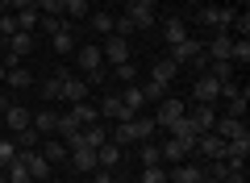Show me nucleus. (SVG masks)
<instances>
[{"instance_id": "13", "label": "nucleus", "mask_w": 250, "mask_h": 183, "mask_svg": "<svg viewBox=\"0 0 250 183\" xmlns=\"http://www.w3.org/2000/svg\"><path fill=\"white\" fill-rule=\"evenodd\" d=\"M246 154H250V133L225 142V163H229V166H246Z\"/></svg>"}, {"instance_id": "10", "label": "nucleus", "mask_w": 250, "mask_h": 183, "mask_svg": "<svg viewBox=\"0 0 250 183\" xmlns=\"http://www.w3.org/2000/svg\"><path fill=\"white\" fill-rule=\"evenodd\" d=\"M21 158H25V166H29V179H50V158L42 154V150H21Z\"/></svg>"}, {"instance_id": "20", "label": "nucleus", "mask_w": 250, "mask_h": 183, "mask_svg": "<svg viewBox=\"0 0 250 183\" xmlns=\"http://www.w3.org/2000/svg\"><path fill=\"white\" fill-rule=\"evenodd\" d=\"M159 154H163V163H184V158H188V146H184L179 138H167V142L159 146Z\"/></svg>"}, {"instance_id": "27", "label": "nucleus", "mask_w": 250, "mask_h": 183, "mask_svg": "<svg viewBox=\"0 0 250 183\" xmlns=\"http://www.w3.org/2000/svg\"><path fill=\"white\" fill-rule=\"evenodd\" d=\"M104 142H108V129H104V125H83V146H88V150H100Z\"/></svg>"}, {"instance_id": "49", "label": "nucleus", "mask_w": 250, "mask_h": 183, "mask_svg": "<svg viewBox=\"0 0 250 183\" xmlns=\"http://www.w3.org/2000/svg\"><path fill=\"white\" fill-rule=\"evenodd\" d=\"M233 29H238V38H250V13H238V21H233Z\"/></svg>"}, {"instance_id": "52", "label": "nucleus", "mask_w": 250, "mask_h": 183, "mask_svg": "<svg viewBox=\"0 0 250 183\" xmlns=\"http://www.w3.org/2000/svg\"><path fill=\"white\" fill-rule=\"evenodd\" d=\"M9 104H13V100H9V96H4V92H0V117L9 113Z\"/></svg>"}, {"instance_id": "8", "label": "nucleus", "mask_w": 250, "mask_h": 183, "mask_svg": "<svg viewBox=\"0 0 250 183\" xmlns=\"http://www.w3.org/2000/svg\"><path fill=\"white\" fill-rule=\"evenodd\" d=\"M100 54H104L108 62H129V38H121V34H108V42L100 46Z\"/></svg>"}, {"instance_id": "46", "label": "nucleus", "mask_w": 250, "mask_h": 183, "mask_svg": "<svg viewBox=\"0 0 250 183\" xmlns=\"http://www.w3.org/2000/svg\"><path fill=\"white\" fill-rule=\"evenodd\" d=\"M142 183H167V171L163 166H142Z\"/></svg>"}, {"instance_id": "25", "label": "nucleus", "mask_w": 250, "mask_h": 183, "mask_svg": "<svg viewBox=\"0 0 250 183\" xmlns=\"http://www.w3.org/2000/svg\"><path fill=\"white\" fill-rule=\"evenodd\" d=\"M88 13H92L88 0H62V17L67 21H88Z\"/></svg>"}, {"instance_id": "55", "label": "nucleus", "mask_w": 250, "mask_h": 183, "mask_svg": "<svg viewBox=\"0 0 250 183\" xmlns=\"http://www.w3.org/2000/svg\"><path fill=\"white\" fill-rule=\"evenodd\" d=\"M0 9H9V0H0Z\"/></svg>"}, {"instance_id": "28", "label": "nucleus", "mask_w": 250, "mask_h": 183, "mask_svg": "<svg viewBox=\"0 0 250 183\" xmlns=\"http://www.w3.org/2000/svg\"><path fill=\"white\" fill-rule=\"evenodd\" d=\"M50 46H54V54H75V34L59 29V34H50Z\"/></svg>"}, {"instance_id": "37", "label": "nucleus", "mask_w": 250, "mask_h": 183, "mask_svg": "<svg viewBox=\"0 0 250 183\" xmlns=\"http://www.w3.org/2000/svg\"><path fill=\"white\" fill-rule=\"evenodd\" d=\"M17 150H38V129H34V125L17 129Z\"/></svg>"}, {"instance_id": "57", "label": "nucleus", "mask_w": 250, "mask_h": 183, "mask_svg": "<svg viewBox=\"0 0 250 183\" xmlns=\"http://www.w3.org/2000/svg\"><path fill=\"white\" fill-rule=\"evenodd\" d=\"M0 183H4V166H0Z\"/></svg>"}, {"instance_id": "40", "label": "nucleus", "mask_w": 250, "mask_h": 183, "mask_svg": "<svg viewBox=\"0 0 250 183\" xmlns=\"http://www.w3.org/2000/svg\"><path fill=\"white\" fill-rule=\"evenodd\" d=\"M42 100H62V79H59V75L42 83Z\"/></svg>"}, {"instance_id": "14", "label": "nucleus", "mask_w": 250, "mask_h": 183, "mask_svg": "<svg viewBox=\"0 0 250 183\" xmlns=\"http://www.w3.org/2000/svg\"><path fill=\"white\" fill-rule=\"evenodd\" d=\"M59 79H62V100H71V104L88 100V83H83V79H75L71 71H59Z\"/></svg>"}, {"instance_id": "21", "label": "nucleus", "mask_w": 250, "mask_h": 183, "mask_svg": "<svg viewBox=\"0 0 250 183\" xmlns=\"http://www.w3.org/2000/svg\"><path fill=\"white\" fill-rule=\"evenodd\" d=\"M29 121H34V113H29V108H21V104H9V113H4V125H9L13 133H17V129H25Z\"/></svg>"}, {"instance_id": "18", "label": "nucleus", "mask_w": 250, "mask_h": 183, "mask_svg": "<svg viewBox=\"0 0 250 183\" xmlns=\"http://www.w3.org/2000/svg\"><path fill=\"white\" fill-rule=\"evenodd\" d=\"M192 92H196V100H200V104H213V100H221V83H217V79L208 75V71L196 79V87H192Z\"/></svg>"}, {"instance_id": "19", "label": "nucleus", "mask_w": 250, "mask_h": 183, "mask_svg": "<svg viewBox=\"0 0 250 183\" xmlns=\"http://www.w3.org/2000/svg\"><path fill=\"white\" fill-rule=\"evenodd\" d=\"M121 146H117V142H104V146L96 150V166H104V171H113V166H121Z\"/></svg>"}, {"instance_id": "6", "label": "nucleus", "mask_w": 250, "mask_h": 183, "mask_svg": "<svg viewBox=\"0 0 250 183\" xmlns=\"http://www.w3.org/2000/svg\"><path fill=\"white\" fill-rule=\"evenodd\" d=\"M125 17L134 21L138 29H150V25H154V0H129Z\"/></svg>"}, {"instance_id": "5", "label": "nucleus", "mask_w": 250, "mask_h": 183, "mask_svg": "<svg viewBox=\"0 0 250 183\" xmlns=\"http://www.w3.org/2000/svg\"><path fill=\"white\" fill-rule=\"evenodd\" d=\"M192 154H200L205 163H213V158H225V142L217 138L213 129H208V133H200V138H196V150H192Z\"/></svg>"}, {"instance_id": "53", "label": "nucleus", "mask_w": 250, "mask_h": 183, "mask_svg": "<svg viewBox=\"0 0 250 183\" xmlns=\"http://www.w3.org/2000/svg\"><path fill=\"white\" fill-rule=\"evenodd\" d=\"M0 54H4V34H0Z\"/></svg>"}, {"instance_id": "45", "label": "nucleus", "mask_w": 250, "mask_h": 183, "mask_svg": "<svg viewBox=\"0 0 250 183\" xmlns=\"http://www.w3.org/2000/svg\"><path fill=\"white\" fill-rule=\"evenodd\" d=\"M225 117H246V104H250V96H238V100H225Z\"/></svg>"}, {"instance_id": "29", "label": "nucleus", "mask_w": 250, "mask_h": 183, "mask_svg": "<svg viewBox=\"0 0 250 183\" xmlns=\"http://www.w3.org/2000/svg\"><path fill=\"white\" fill-rule=\"evenodd\" d=\"M188 117L196 121V129H200V133H208V129L217 125V113H213V104H200L196 113H188Z\"/></svg>"}, {"instance_id": "34", "label": "nucleus", "mask_w": 250, "mask_h": 183, "mask_svg": "<svg viewBox=\"0 0 250 183\" xmlns=\"http://www.w3.org/2000/svg\"><path fill=\"white\" fill-rule=\"evenodd\" d=\"M88 25L96 29L100 38H108V34H113V17H108V13H88Z\"/></svg>"}, {"instance_id": "48", "label": "nucleus", "mask_w": 250, "mask_h": 183, "mask_svg": "<svg viewBox=\"0 0 250 183\" xmlns=\"http://www.w3.org/2000/svg\"><path fill=\"white\" fill-rule=\"evenodd\" d=\"M113 34L129 38V34H138V25H134V21H129V17H117V21H113Z\"/></svg>"}, {"instance_id": "15", "label": "nucleus", "mask_w": 250, "mask_h": 183, "mask_svg": "<svg viewBox=\"0 0 250 183\" xmlns=\"http://www.w3.org/2000/svg\"><path fill=\"white\" fill-rule=\"evenodd\" d=\"M96 113H100V117H108V121H117V125H121V121H134V113L121 104V96H104Z\"/></svg>"}, {"instance_id": "22", "label": "nucleus", "mask_w": 250, "mask_h": 183, "mask_svg": "<svg viewBox=\"0 0 250 183\" xmlns=\"http://www.w3.org/2000/svg\"><path fill=\"white\" fill-rule=\"evenodd\" d=\"M4 183H29V166H25V158H21V150H17V158L4 166Z\"/></svg>"}, {"instance_id": "26", "label": "nucleus", "mask_w": 250, "mask_h": 183, "mask_svg": "<svg viewBox=\"0 0 250 183\" xmlns=\"http://www.w3.org/2000/svg\"><path fill=\"white\" fill-rule=\"evenodd\" d=\"M142 100H146V92H142V87H138V83H129V87H125V92H121V104L125 108H129V113H142Z\"/></svg>"}, {"instance_id": "11", "label": "nucleus", "mask_w": 250, "mask_h": 183, "mask_svg": "<svg viewBox=\"0 0 250 183\" xmlns=\"http://www.w3.org/2000/svg\"><path fill=\"white\" fill-rule=\"evenodd\" d=\"M200 54H205V42L196 38H184L179 46H171V62H200Z\"/></svg>"}, {"instance_id": "47", "label": "nucleus", "mask_w": 250, "mask_h": 183, "mask_svg": "<svg viewBox=\"0 0 250 183\" xmlns=\"http://www.w3.org/2000/svg\"><path fill=\"white\" fill-rule=\"evenodd\" d=\"M0 34H4V42L17 34V17H13V13H0Z\"/></svg>"}, {"instance_id": "9", "label": "nucleus", "mask_w": 250, "mask_h": 183, "mask_svg": "<svg viewBox=\"0 0 250 183\" xmlns=\"http://www.w3.org/2000/svg\"><path fill=\"white\" fill-rule=\"evenodd\" d=\"M171 138H179V142L188 146V154H192V150H196V138H200V129H196V121H192V117L184 113L175 125H171Z\"/></svg>"}, {"instance_id": "58", "label": "nucleus", "mask_w": 250, "mask_h": 183, "mask_svg": "<svg viewBox=\"0 0 250 183\" xmlns=\"http://www.w3.org/2000/svg\"><path fill=\"white\" fill-rule=\"evenodd\" d=\"M29 183H42V179H29Z\"/></svg>"}, {"instance_id": "30", "label": "nucleus", "mask_w": 250, "mask_h": 183, "mask_svg": "<svg viewBox=\"0 0 250 183\" xmlns=\"http://www.w3.org/2000/svg\"><path fill=\"white\" fill-rule=\"evenodd\" d=\"M13 17H17V29L38 34V21H42V13H38V9H21V13H13Z\"/></svg>"}, {"instance_id": "16", "label": "nucleus", "mask_w": 250, "mask_h": 183, "mask_svg": "<svg viewBox=\"0 0 250 183\" xmlns=\"http://www.w3.org/2000/svg\"><path fill=\"white\" fill-rule=\"evenodd\" d=\"M213 133H217L221 142H229V138H242V133H250V129H246V121H242V117H217Z\"/></svg>"}, {"instance_id": "17", "label": "nucleus", "mask_w": 250, "mask_h": 183, "mask_svg": "<svg viewBox=\"0 0 250 183\" xmlns=\"http://www.w3.org/2000/svg\"><path fill=\"white\" fill-rule=\"evenodd\" d=\"M171 183H200L205 179V166L200 163H175V171H167Z\"/></svg>"}, {"instance_id": "41", "label": "nucleus", "mask_w": 250, "mask_h": 183, "mask_svg": "<svg viewBox=\"0 0 250 183\" xmlns=\"http://www.w3.org/2000/svg\"><path fill=\"white\" fill-rule=\"evenodd\" d=\"M142 166H163V154H159V146L142 142Z\"/></svg>"}, {"instance_id": "56", "label": "nucleus", "mask_w": 250, "mask_h": 183, "mask_svg": "<svg viewBox=\"0 0 250 183\" xmlns=\"http://www.w3.org/2000/svg\"><path fill=\"white\" fill-rule=\"evenodd\" d=\"M0 79H4V62H0Z\"/></svg>"}, {"instance_id": "12", "label": "nucleus", "mask_w": 250, "mask_h": 183, "mask_svg": "<svg viewBox=\"0 0 250 183\" xmlns=\"http://www.w3.org/2000/svg\"><path fill=\"white\" fill-rule=\"evenodd\" d=\"M34 46H38V38L25 34V29H17V34L4 42V54H13V59H25V54H34Z\"/></svg>"}, {"instance_id": "35", "label": "nucleus", "mask_w": 250, "mask_h": 183, "mask_svg": "<svg viewBox=\"0 0 250 183\" xmlns=\"http://www.w3.org/2000/svg\"><path fill=\"white\" fill-rule=\"evenodd\" d=\"M4 79H9V87H29V83H34V75H29L25 67H9Z\"/></svg>"}, {"instance_id": "50", "label": "nucleus", "mask_w": 250, "mask_h": 183, "mask_svg": "<svg viewBox=\"0 0 250 183\" xmlns=\"http://www.w3.org/2000/svg\"><path fill=\"white\" fill-rule=\"evenodd\" d=\"M92 175H96V183H113V171H104V166H96Z\"/></svg>"}, {"instance_id": "42", "label": "nucleus", "mask_w": 250, "mask_h": 183, "mask_svg": "<svg viewBox=\"0 0 250 183\" xmlns=\"http://www.w3.org/2000/svg\"><path fill=\"white\" fill-rule=\"evenodd\" d=\"M117 79H121L125 87H129V83H138V67H134V62H117Z\"/></svg>"}, {"instance_id": "32", "label": "nucleus", "mask_w": 250, "mask_h": 183, "mask_svg": "<svg viewBox=\"0 0 250 183\" xmlns=\"http://www.w3.org/2000/svg\"><path fill=\"white\" fill-rule=\"evenodd\" d=\"M34 125L38 133H54V125H59V113H50V108H42V113H34Z\"/></svg>"}, {"instance_id": "33", "label": "nucleus", "mask_w": 250, "mask_h": 183, "mask_svg": "<svg viewBox=\"0 0 250 183\" xmlns=\"http://www.w3.org/2000/svg\"><path fill=\"white\" fill-rule=\"evenodd\" d=\"M229 42H233L229 34H217L213 42H208V59H229Z\"/></svg>"}, {"instance_id": "59", "label": "nucleus", "mask_w": 250, "mask_h": 183, "mask_svg": "<svg viewBox=\"0 0 250 183\" xmlns=\"http://www.w3.org/2000/svg\"><path fill=\"white\" fill-rule=\"evenodd\" d=\"M167 183H171V179H167Z\"/></svg>"}, {"instance_id": "36", "label": "nucleus", "mask_w": 250, "mask_h": 183, "mask_svg": "<svg viewBox=\"0 0 250 183\" xmlns=\"http://www.w3.org/2000/svg\"><path fill=\"white\" fill-rule=\"evenodd\" d=\"M208 75H213L217 83H225V79H233V62L229 59H213V71H208Z\"/></svg>"}, {"instance_id": "51", "label": "nucleus", "mask_w": 250, "mask_h": 183, "mask_svg": "<svg viewBox=\"0 0 250 183\" xmlns=\"http://www.w3.org/2000/svg\"><path fill=\"white\" fill-rule=\"evenodd\" d=\"M9 4H13L17 13H21V9H38V0H9Z\"/></svg>"}, {"instance_id": "7", "label": "nucleus", "mask_w": 250, "mask_h": 183, "mask_svg": "<svg viewBox=\"0 0 250 183\" xmlns=\"http://www.w3.org/2000/svg\"><path fill=\"white\" fill-rule=\"evenodd\" d=\"M75 67H80L83 75L104 71V54H100V46H80V50H75Z\"/></svg>"}, {"instance_id": "31", "label": "nucleus", "mask_w": 250, "mask_h": 183, "mask_svg": "<svg viewBox=\"0 0 250 183\" xmlns=\"http://www.w3.org/2000/svg\"><path fill=\"white\" fill-rule=\"evenodd\" d=\"M163 38H167V46H179V42L188 38V25H184L179 17H171V21H167V29H163Z\"/></svg>"}, {"instance_id": "3", "label": "nucleus", "mask_w": 250, "mask_h": 183, "mask_svg": "<svg viewBox=\"0 0 250 183\" xmlns=\"http://www.w3.org/2000/svg\"><path fill=\"white\" fill-rule=\"evenodd\" d=\"M175 71H179V62H171V59H159L150 67V87L159 92V96H167L171 92V83H175Z\"/></svg>"}, {"instance_id": "24", "label": "nucleus", "mask_w": 250, "mask_h": 183, "mask_svg": "<svg viewBox=\"0 0 250 183\" xmlns=\"http://www.w3.org/2000/svg\"><path fill=\"white\" fill-rule=\"evenodd\" d=\"M71 166H75V171H96V150L75 146V150H71Z\"/></svg>"}, {"instance_id": "44", "label": "nucleus", "mask_w": 250, "mask_h": 183, "mask_svg": "<svg viewBox=\"0 0 250 183\" xmlns=\"http://www.w3.org/2000/svg\"><path fill=\"white\" fill-rule=\"evenodd\" d=\"M38 13L42 17H62V0H38Z\"/></svg>"}, {"instance_id": "54", "label": "nucleus", "mask_w": 250, "mask_h": 183, "mask_svg": "<svg viewBox=\"0 0 250 183\" xmlns=\"http://www.w3.org/2000/svg\"><path fill=\"white\" fill-rule=\"evenodd\" d=\"M113 183H134V179H113Z\"/></svg>"}, {"instance_id": "2", "label": "nucleus", "mask_w": 250, "mask_h": 183, "mask_svg": "<svg viewBox=\"0 0 250 183\" xmlns=\"http://www.w3.org/2000/svg\"><path fill=\"white\" fill-rule=\"evenodd\" d=\"M233 21H238V9H225V4H205L200 9V25H213L217 34H229Z\"/></svg>"}, {"instance_id": "23", "label": "nucleus", "mask_w": 250, "mask_h": 183, "mask_svg": "<svg viewBox=\"0 0 250 183\" xmlns=\"http://www.w3.org/2000/svg\"><path fill=\"white\" fill-rule=\"evenodd\" d=\"M96 104H88V100H80V104H71V121L75 125H80V129H83V125H96Z\"/></svg>"}, {"instance_id": "38", "label": "nucleus", "mask_w": 250, "mask_h": 183, "mask_svg": "<svg viewBox=\"0 0 250 183\" xmlns=\"http://www.w3.org/2000/svg\"><path fill=\"white\" fill-rule=\"evenodd\" d=\"M38 29H46V34H59V29H71V21H67V17H42V21H38Z\"/></svg>"}, {"instance_id": "39", "label": "nucleus", "mask_w": 250, "mask_h": 183, "mask_svg": "<svg viewBox=\"0 0 250 183\" xmlns=\"http://www.w3.org/2000/svg\"><path fill=\"white\" fill-rule=\"evenodd\" d=\"M42 154L50 158V166H54V163H59V158H67V154H71V150L62 146V142H46V146H42Z\"/></svg>"}, {"instance_id": "4", "label": "nucleus", "mask_w": 250, "mask_h": 183, "mask_svg": "<svg viewBox=\"0 0 250 183\" xmlns=\"http://www.w3.org/2000/svg\"><path fill=\"white\" fill-rule=\"evenodd\" d=\"M184 113H188V108H184V100H179V96H163L159 100V113H154V125H159V129H171Z\"/></svg>"}, {"instance_id": "43", "label": "nucleus", "mask_w": 250, "mask_h": 183, "mask_svg": "<svg viewBox=\"0 0 250 183\" xmlns=\"http://www.w3.org/2000/svg\"><path fill=\"white\" fill-rule=\"evenodd\" d=\"M13 158H17V142H9V138H0V166H9Z\"/></svg>"}, {"instance_id": "1", "label": "nucleus", "mask_w": 250, "mask_h": 183, "mask_svg": "<svg viewBox=\"0 0 250 183\" xmlns=\"http://www.w3.org/2000/svg\"><path fill=\"white\" fill-rule=\"evenodd\" d=\"M154 129H159V125H154V117H134V121L113 125V142H117V146H129V142H150Z\"/></svg>"}]
</instances>
